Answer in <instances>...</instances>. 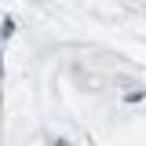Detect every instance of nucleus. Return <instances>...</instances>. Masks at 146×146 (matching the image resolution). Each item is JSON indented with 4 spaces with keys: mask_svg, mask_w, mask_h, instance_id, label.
<instances>
[{
    "mask_svg": "<svg viewBox=\"0 0 146 146\" xmlns=\"http://www.w3.org/2000/svg\"><path fill=\"white\" fill-rule=\"evenodd\" d=\"M0 73H4V62H0Z\"/></svg>",
    "mask_w": 146,
    "mask_h": 146,
    "instance_id": "nucleus-1",
    "label": "nucleus"
}]
</instances>
